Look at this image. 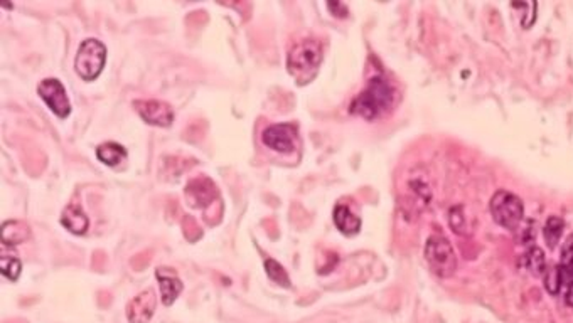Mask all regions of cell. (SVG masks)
I'll return each instance as SVG.
<instances>
[{
  "mask_svg": "<svg viewBox=\"0 0 573 323\" xmlns=\"http://www.w3.org/2000/svg\"><path fill=\"white\" fill-rule=\"evenodd\" d=\"M563 271V276H565L567 280V285L570 283L573 280V234L568 236L565 244H563L562 248V259H560V265ZM567 288V286H565Z\"/></svg>",
  "mask_w": 573,
  "mask_h": 323,
  "instance_id": "19",
  "label": "cell"
},
{
  "mask_svg": "<svg viewBox=\"0 0 573 323\" xmlns=\"http://www.w3.org/2000/svg\"><path fill=\"white\" fill-rule=\"evenodd\" d=\"M184 195L189 206L198 209L209 207L220 201V192H218L216 184L208 177H198V179L191 180L186 185Z\"/></svg>",
  "mask_w": 573,
  "mask_h": 323,
  "instance_id": "7",
  "label": "cell"
},
{
  "mask_svg": "<svg viewBox=\"0 0 573 323\" xmlns=\"http://www.w3.org/2000/svg\"><path fill=\"white\" fill-rule=\"evenodd\" d=\"M449 222L452 226L454 233L456 234H469L471 233V226L467 222V217L464 216V207L462 206H454L449 212Z\"/></svg>",
  "mask_w": 573,
  "mask_h": 323,
  "instance_id": "20",
  "label": "cell"
},
{
  "mask_svg": "<svg viewBox=\"0 0 573 323\" xmlns=\"http://www.w3.org/2000/svg\"><path fill=\"white\" fill-rule=\"evenodd\" d=\"M38 93L44 99V103L51 108V111L56 113L59 118H66L70 115L71 104L61 81L56 78L43 80L38 86Z\"/></svg>",
  "mask_w": 573,
  "mask_h": 323,
  "instance_id": "6",
  "label": "cell"
},
{
  "mask_svg": "<svg viewBox=\"0 0 573 323\" xmlns=\"http://www.w3.org/2000/svg\"><path fill=\"white\" fill-rule=\"evenodd\" d=\"M425 259L430 270L440 278H450L457 270V256L452 244L444 236H430L425 244Z\"/></svg>",
  "mask_w": 573,
  "mask_h": 323,
  "instance_id": "4",
  "label": "cell"
},
{
  "mask_svg": "<svg viewBox=\"0 0 573 323\" xmlns=\"http://www.w3.org/2000/svg\"><path fill=\"white\" fill-rule=\"evenodd\" d=\"M521 266L533 276H543L545 271H547V261H545L543 251L540 248H531L521 258Z\"/></svg>",
  "mask_w": 573,
  "mask_h": 323,
  "instance_id": "16",
  "label": "cell"
},
{
  "mask_svg": "<svg viewBox=\"0 0 573 323\" xmlns=\"http://www.w3.org/2000/svg\"><path fill=\"white\" fill-rule=\"evenodd\" d=\"M334 224L346 236H354L361 229V219L344 204L334 207Z\"/></svg>",
  "mask_w": 573,
  "mask_h": 323,
  "instance_id": "13",
  "label": "cell"
},
{
  "mask_svg": "<svg viewBox=\"0 0 573 323\" xmlns=\"http://www.w3.org/2000/svg\"><path fill=\"white\" fill-rule=\"evenodd\" d=\"M395 89L383 76H375L368 81L366 88L353 99L351 113L365 120H376L393 108Z\"/></svg>",
  "mask_w": 573,
  "mask_h": 323,
  "instance_id": "1",
  "label": "cell"
},
{
  "mask_svg": "<svg viewBox=\"0 0 573 323\" xmlns=\"http://www.w3.org/2000/svg\"><path fill=\"white\" fill-rule=\"evenodd\" d=\"M489 211L496 224L509 231L518 229L525 217V206L521 199L508 190H498L491 197Z\"/></svg>",
  "mask_w": 573,
  "mask_h": 323,
  "instance_id": "3",
  "label": "cell"
},
{
  "mask_svg": "<svg viewBox=\"0 0 573 323\" xmlns=\"http://www.w3.org/2000/svg\"><path fill=\"white\" fill-rule=\"evenodd\" d=\"M322 61V48L316 39L300 40L290 49L286 67L299 83H307L316 75Z\"/></svg>",
  "mask_w": 573,
  "mask_h": 323,
  "instance_id": "2",
  "label": "cell"
},
{
  "mask_svg": "<svg viewBox=\"0 0 573 323\" xmlns=\"http://www.w3.org/2000/svg\"><path fill=\"white\" fill-rule=\"evenodd\" d=\"M31 229L22 221H7L2 224V243L4 246H16L29 239Z\"/></svg>",
  "mask_w": 573,
  "mask_h": 323,
  "instance_id": "14",
  "label": "cell"
},
{
  "mask_svg": "<svg viewBox=\"0 0 573 323\" xmlns=\"http://www.w3.org/2000/svg\"><path fill=\"white\" fill-rule=\"evenodd\" d=\"M265 271H267L268 278H270L272 281H275V283H279L280 286H284V288H289V286H290L289 275H286V271L284 270V266L279 265V263H277L275 259H267V261H265Z\"/></svg>",
  "mask_w": 573,
  "mask_h": 323,
  "instance_id": "21",
  "label": "cell"
},
{
  "mask_svg": "<svg viewBox=\"0 0 573 323\" xmlns=\"http://www.w3.org/2000/svg\"><path fill=\"white\" fill-rule=\"evenodd\" d=\"M157 307V297L154 290L139 293L127 307V318L130 323H149Z\"/></svg>",
  "mask_w": 573,
  "mask_h": 323,
  "instance_id": "10",
  "label": "cell"
},
{
  "mask_svg": "<svg viewBox=\"0 0 573 323\" xmlns=\"http://www.w3.org/2000/svg\"><path fill=\"white\" fill-rule=\"evenodd\" d=\"M156 278L159 281V286H161L162 303L166 305V307H171L184 288L183 281L179 280V276H177V273L172 270V268H164V266L157 268Z\"/></svg>",
  "mask_w": 573,
  "mask_h": 323,
  "instance_id": "11",
  "label": "cell"
},
{
  "mask_svg": "<svg viewBox=\"0 0 573 323\" xmlns=\"http://www.w3.org/2000/svg\"><path fill=\"white\" fill-rule=\"evenodd\" d=\"M563 229H565V221H563L562 217H558V216L548 217L547 224H545V227H543V236H545V241H547V244L552 249L558 244V241H560Z\"/></svg>",
  "mask_w": 573,
  "mask_h": 323,
  "instance_id": "17",
  "label": "cell"
},
{
  "mask_svg": "<svg viewBox=\"0 0 573 323\" xmlns=\"http://www.w3.org/2000/svg\"><path fill=\"white\" fill-rule=\"evenodd\" d=\"M107 61V48L98 39H85L80 44L75 59V70L85 81H93L103 71Z\"/></svg>",
  "mask_w": 573,
  "mask_h": 323,
  "instance_id": "5",
  "label": "cell"
},
{
  "mask_svg": "<svg viewBox=\"0 0 573 323\" xmlns=\"http://www.w3.org/2000/svg\"><path fill=\"white\" fill-rule=\"evenodd\" d=\"M97 157L100 162L105 163V165L115 167L122 160H125L127 150L117 142H107V143L100 145V147L97 148Z\"/></svg>",
  "mask_w": 573,
  "mask_h": 323,
  "instance_id": "15",
  "label": "cell"
},
{
  "mask_svg": "<svg viewBox=\"0 0 573 323\" xmlns=\"http://www.w3.org/2000/svg\"><path fill=\"white\" fill-rule=\"evenodd\" d=\"M134 108L149 125L169 126L174 120L172 108L159 99H135Z\"/></svg>",
  "mask_w": 573,
  "mask_h": 323,
  "instance_id": "9",
  "label": "cell"
},
{
  "mask_svg": "<svg viewBox=\"0 0 573 323\" xmlns=\"http://www.w3.org/2000/svg\"><path fill=\"white\" fill-rule=\"evenodd\" d=\"M565 303L570 308H573V280L567 285V288H565Z\"/></svg>",
  "mask_w": 573,
  "mask_h": 323,
  "instance_id": "23",
  "label": "cell"
},
{
  "mask_svg": "<svg viewBox=\"0 0 573 323\" xmlns=\"http://www.w3.org/2000/svg\"><path fill=\"white\" fill-rule=\"evenodd\" d=\"M61 224L65 226L70 233L80 236L86 233V229H88L90 226V219L83 212V209L76 206V204H71V206H68L65 211H63Z\"/></svg>",
  "mask_w": 573,
  "mask_h": 323,
  "instance_id": "12",
  "label": "cell"
},
{
  "mask_svg": "<svg viewBox=\"0 0 573 323\" xmlns=\"http://www.w3.org/2000/svg\"><path fill=\"white\" fill-rule=\"evenodd\" d=\"M567 286V280L563 276V271L560 266H553L550 270L545 271V288H547L548 293L558 295L560 291Z\"/></svg>",
  "mask_w": 573,
  "mask_h": 323,
  "instance_id": "18",
  "label": "cell"
},
{
  "mask_svg": "<svg viewBox=\"0 0 573 323\" xmlns=\"http://www.w3.org/2000/svg\"><path fill=\"white\" fill-rule=\"evenodd\" d=\"M262 142L268 148L275 150L279 153H290L294 152L295 143H297V128L290 123H279V125H270L263 130Z\"/></svg>",
  "mask_w": 573,
  "mask_h": 323,
  "instance_id": "8",
  "label": "cell"
},
{
  "mask_svg": "<svg viewBox=\"0 0 573 323\" xmlns=\"http://www.w3.org/2000/svg\"><path fill=\"white\" fill-rule=\"evenodd\" d=\"M0 268H2V275L6 276V278H9L11 281H16L21 275L22 265L17 258H14V256L7 258L6 254H2V258H0Z\"/></svg>",
  "mask_w": 573,
  "mask_h": 323,
  "instance_id": "22",
  "label": "cell"
}]
</instances>
